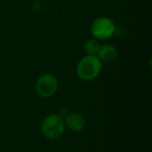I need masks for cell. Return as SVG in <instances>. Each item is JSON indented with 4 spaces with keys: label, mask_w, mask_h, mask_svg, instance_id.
<instances>
[{
    "label": "cell",
    "mask_w": 152,
    "mask_h": 152,
    "mask_svg": "<svg viewBox=\"0 0 152 152\" xmlns=\"http://www.w3.org/2000/svg\"><path fill=\"white\" fill-rule=\"evenodd\" d=\"M102 70V61L97 55H86L79 61L76 72L80 79L86 81L93 80L99 76Z\"/></svg>",
    "instance_id": "obj_1"
},
{
    "label": "cell",
    "mask_w": 152,
    "mask_h": 152,
    "mask_svg": "<svg viewBox=\"0 0 152 152\" xmlns=\"http://www.w3.org/2000/svg\"><path fill=\"white\" fill-rule=\"evenodd\" d=\"M42 132L47 139L57 140L64 134L66 125L61 115H49L42 122Z\"/></svg>",
    "instance_id": "obj_2"
},
{
    "label": "cell",
    "mask_w": 152,
    "mask_h": 152,
    "mask_svg": "<svg viewBox=\"0 0 152 152\" xmlns=\"http://www.w3.org/2000/svg\"><path fill=\"white\" fill-rule=\"evenodd\" d=\"M116 26L110 18L101 17L92 23L91 32L97 40H107L115 34Z\"/></svg>",
    "instance_id": "obj_3"
},
{
    "label": "cell",
    "mask_w": 152,
    "mask_h": 152,
    "mask_svg": "<svg viewBox=\"0 0 152 152\" xmlns=\"http://www.w3.org/2000/svg\"><path fill=\"white\" fill-rule=\"evenodd\" d=\"M58 83L57 79L51 74H44L38 78L36 83V89L41 97H52L57 91Z\"/></svg>",
    "instance_id": "obj_4"
},
{
    "label": "cell",
    "mask_w": 152,
    "mask_h": 152,
    "mask_svg": "<svg viewBox=\"0 0 152 152\" xmlns=\"http://www.w3.org/2000/svg\"><path fill=\"white\" fill-rule=\"evenodd\" d=\"M65 125L72 131H81L86 126V119L79 113H71L64 119Z\"/></svg>",
    "instance_id": "obj_5"
},
{
    "label": "cell",
    "mask_w": 152,
    "mask_h": 152,
    "mask_svg": "<svg viewBox=\"0 0 152 152\" xmlns=\"http://www.w3.org/2000/svg\"><path fill=\"white\" fill-rule=\"evenodd\" d=\"M117 55H118V50H117L116 47L110 44H104L100 46L97 56L101 61L110 63V61H115Z\"/></svg>",
    "instance_id": "obj_6"
},
{
    "label": "cell",
    "mask_w": 152,
    "mask_h": 152,
    "mask_svg": "<svg viewBox=\"0 0 152 152\" xmlns=\"http://www.w3.org/2000/svg\"><path fill=\"white\" fill-rule=\"evenodd\" d=\"M100 43L97 39H91L85 45V49L89 55H97L100 49Z\"/></svg>",
    "instance_id": "obj_7"
}]
</instances>
